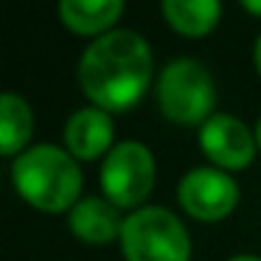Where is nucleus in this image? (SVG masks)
Returning a JSON list of instances; mask_svg holds the SVG:
<instances>
[{
    "label": "nucleus",
    "mask_w": 261,
    "mask_h": 261,
    "mask_svg": "<svg viewBox=\"0 0 261 261\" xmlns=\"http://www.w3.org/2000/svg\"><path fill=\"white\" fill-rule=\"evenodd\" d=\"M82 93L107 113H124L146 96L152 85V51L135 31L98 37L79 59Z\"/></svg>",
    "instance_id": "1"
},
{
    "label": "nucleus",
    "mask_w": 261,
    "mask_h": 261,
    "mask_svg": "<svg viewBox=\"0 0 261 261\" xmlns=\"http://www.w3.org/2000/svg\"><path fill=\"white\" fill-rule=\"evenodd\" d=\"M12 180L20 197L45 214L73 211L79 202L82 171L76 158L51 143H40L20 154L12 166Z\"/></svg>",
    "instance_id": "2"
},
{
    "label": "nucleus",
    "mask_w": 261,
    "mask_h": 261,
    "mask_svg": "<svg viewBox=\"0 0 261 261\" xmlns=\"http://www.w3.org/2000/svg\"><path fill=\"white\" fill-rule=\"evenodd\" d=\"M158 104L169 121L182 126H202L216 104V90L208 68L191 57L171 59L158 76Z\"/></svg>",
    "instance_id": "3"
},
{
    "label": "nucleus",
    "mask_w": 261,
    "mask_h": 261,
    "mask_svg": "<svg viewBox=\"0 0 261 261\" xmlns=\"http://www.w3.org/2000/svg\"><path fill=\"white\" fill-rule=\"evenodd\" d=\"M121 247L126 261H188L191 239L171 211L138 208L124 219Z\"/></svg>",
    "instance_id": "4"
},
{
    "label": "nucleus",
    "mask_w": 261,
    "mask_h": 261,
    "mask_svg": "<svg viewBox=\"0 0 261 261\" xmlns=\"http://www.w3.org/2000/svg\"><path fill=\"white\" fill-rule=\"evenodd\" d=\"M154 158L143 143L124 141L113 146V152L104 158L101 166V188L104 199L115 208H135L146 202L154 188Z\"/></svg>",
    "instance_id": "5"
},
{
    "label": "nucleus",
    "mask_w": 261,
    "mask_h": 261,
    "mask_svg": "<svg viewBox=\"0 0 261 261\" xmlns=\"http://www.w3.org/2000/svg\"><path fill=\"white\" fill-rule=\"evenodd\" d=\"M177 199L194 219L219 222L236 208L239 186L222 169H194L180 180Z\"/></svg>",
    "instance_id": "6"
},
{
    "label": "nucleus",
    "mask_w": 261,
    "mask_h": 261,
    "mask_svg": "<svg viewBox=\"0 0 261 261\" xmlns=\"http://www.w3.org/2000/svg\"><path fill=\"white\" fill-rule=\"evenodd\" d=\"M199 146L219 169L239 171L253 163L258 143H255V135L247 129V124H242L233 115L216 113L199 129Z\"/></svg>",
    "instance_id": "7"
},
{
    "label": "nucleus",
    "mask_w": 261,
    "mask_h": 261,
    "mask_svg": "<svg viewBox=\"0 0 261 261\" xmlns=\"http://www.w3.org/2000/svg\"><path fill=\"white\" fill-rule=\"evenodd\" d=\"M115 126L107 110L101 107H82L65 124V143L76 160H96L113 152Z\"/></svg>",
    "instance_id": "8"
},
{
    "label": "nucleus",
    "mask_w": 261,
    "mask_h": 261,
    "mask_svg": "<svg viewBox=\"0 0 261 261\" xmlns=\"http://www.w3.org/2000/svg\"><path fill=\"white\" fill-rule=\"evenodd\" d=\"M68 225L87 244H107L124 230V219H121L118 208L101 197L79 199L68 216Z\"/></svg>",
    "instance_id": "9"
},
{
    "label": "nucleus",
    "mask_w": 261,
    "mask_h": 261,
    "mask_svg": "<svg viewBox=\"0 0 261 261\" xmlns=\"http://www.w3.org/2000/svg\"><path fill=\"white\" fill-rule=\"evenodd\" d=\"M124 14L121 0H62L59 20L76 34H110L113 23Z\"/></svg>",
    "instance_id": "10"
},
{
    "label": "nucleus",
    "mask_w": 261,
    "mask_h": 261,
    "mask_svg": "<svg viewBox=\"0 0 261 261\" xmlns=\"http://www.w3.org/2000/svg\"><path fill=\"white\" fill-rule=\"evenodd\" d=\"M219 3L216 0H166L163 14L174 31L186 37H202L219 23Z\"/></svg>",
    "instance_id": "11"
},
{
    "label": "nucleus",
    "mask_w": 261,
    "mask_h": 261,
    "mask_svg": "<svg viewBox=\"0 0 261 261\" xmlns=\"http://www.w3.org/2000/svg\"><path fill=\"white\" fill-rule=\"evenodd\" d=\"M34 118L31 107L17 96V93H3L0 98V152L3 154H17L29 143Z\"/></svg>",
    "instance_id": "12"
},
{
    "label": "nucleus",
    "mask_w": 261,
    "mask_h": 261,
    "mask_svg": "<svg viewBox=\"0 0 261 261\" xmlns=\"http://www.w3.org/2000/svg\"><path fill=\"white\" fill-rule=\"evenodd\" d=\"M242 9L250 14H261V0H242Z\"/></svg>",
    "instance_id": "13"
},
{
    "label": "nucleus",
    "mask_w": 261,
    "mask_h": 261,
    "mask_svg": "<svg viewBox=\"0 0 261 261\" xmlns=\"http://www.w3.org/2000/svg\"><path fill=\"white\" fill-rule=\"evenodd\" d=\"M255 68H258V73H261V37H258V42H255Z\"/></svg>",
    "instance_id": "14"
},
{
    "label": "nucleus",
    "mask_w": 261,
    "mask_h": 261,
    "mask_svg": "<svg viewBox=\"0 0 261 261\" xmlns=\"http://www.w3.org/2000/svg\"><path fill=\"white\" fill-rule=\"evenodd\" d=\"M230 261H261L258 255H236V258H230Z\"/></svg>",
    "instance_id": "15"
},
{
    "label": "nucleus",
    "mask_w": 261,
    "mask_h": 261,
    "mask_svg": "<svg viewBox=\"0 0 261 261\" xmlns=\"http://www.w3.org/2000/svg\"><path fill=\"white\" fill-rule=\"evenodd\" d=\"M255 143H258V149H261V121H258V126H255Z\"/></svg>",
    "instance_id": "16"
}]
</instances>
